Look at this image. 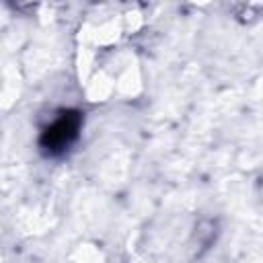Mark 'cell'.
<instances>
[{
    "label": "cell",
    "instance_id": "cell-1",
    "mask_svg": "<svg viewBox=\"0 0 263 263\" xmlns=\"http://www.w3.org/2000/svg\"><path fill=\"white\" fill-rule=\"evenodd\" d=\"M82 127V113L74 109L62 111L39 136V146L49 156L64 154L76 140Z\"/></svg>",
    "mask_w": 263,
    "mask_h": 263
}]
</instances>
